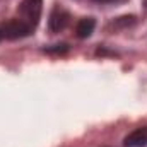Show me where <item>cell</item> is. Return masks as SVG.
<instances>
[{
	"label": "cell",
	"instance_id": "cell-1",
	"mask_svg": "<svg viewBox=\"0 0 147 147\" xmlns=\"http://www.w3.org/2000/svg\"><path fill=\"white\" fill-rule=\"evenodd\" d=\"M43 0H22V3L19 5V19L22 22H26L31 29H34L39 22L41 17V7Z\"/></svg>",
	"mask_w": 147,
	"mask_h": 147
},
{
	"label": "cell",
	"instance_id": "cell-2",
	"mask_svg": "<svg viewBox=\"0 0 147 147\" xmlns=\"http://www.w3.org/2000/svg\"><path fill=\"white\" fill-rule=\"evenodd\" d=\"M0 33H2V38H7V39H19V38H24L28 34L33 33V29L22 22L19 17L17 19H10L7 21L2 28H0Z\"/></svg>",
	"mask_w": 147,
	"mask_h": 147
},
{
	"label": "cell",
	"instance_id": "cell-3",
	"mask_svg": "<svg viewBox=\"0 0 147 147\" xmlns=\"http://www.w3.org/2000/svg\"><path fill=\"white\" fill-rule=\"evenodd\" d=\"M69 19H70V16H69L67 10H63L62 7L53 9V12L50 16V29L53 33H58V31L65 29L67 24H69Z\"/></svg>",
	"mask_w": 147,
	"mask_h": 147
},
{
	"label": "cell",
	"instance_id": "cell-4",
	"mask_svg": "<svg viewBox=\"0 0 147 147\" xmlns=\"http://www.w3.org/2000/svg\"><path fill=\"white\" fill-rule=\"evenodd\" d=\"M123 144L127 147H146L147 146V127H139L134 132H130Z\"/></svg>",
	"mask_w": 147,
	"mask_h": 147
},
{
	"label": "cell",
	"instance_id": "cell-5",
	"mask_svg": "<svg viewBox=\"0 0 147 147\" xmlns=\"http://www.w3.org/2000/svg\"><path fill=\"white\" fill-rule=\"evenodd\" d=\"M94 26H96V21L92 17H84L77 22V36L79 38H89L94 31Z\"/></svg>",
	"mask_w": 147,
	"mask_h": 147
},
{
	"label": "cell",
	"instance_id": "cell-6",
	"mask_svg": "<svg viewBox=\"0 0 147 147\" xmlns=\"http://www.w3.org/2000/svg\"><path fill=\"white\" fill-rule=\"evenodd\" d=\"M96 2H101V3H108V2H115V0H96Z\"/></svg>",
	"mask_w": 147,
	"mask_h": 147
},
{
	"label": "cell",
	"instance_id": "cell-7",
	"mask_svg": "<svg viewBox=\"0 0 147 147\" xmlns=\"http://www.w3.org/2000/svg\"><path fill=\"white\" fill-rule=\"evenodd\" d=\"M0 39H2V33H0Z\"/></svg>",
	"mask_w": 147,
	"mask_h": 147
}]
</instances>
